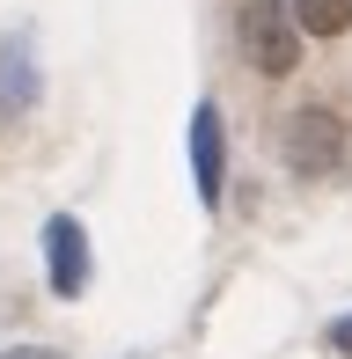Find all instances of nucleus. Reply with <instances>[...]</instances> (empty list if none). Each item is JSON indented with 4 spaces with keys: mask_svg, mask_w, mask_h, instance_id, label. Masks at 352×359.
<instances>
[{
    "mask_svg": "<svg viewBox=\"0 0 352 359\" xmlns=\"http://www.w3.org/2000/svg\"><path fill=\"white\" fill-rule=\"evenodd\" d=\"M301 22H294V8L286 0H243L235 8V52H243V67L250 74H264V81H286L301 67Z\"/></svg>",
    "mask_w": 352,
    "mask_h": 359,
    "instance_id": "1",
    "label": "nucleus"
},
{
    "mask_svg": "<svg viewBox=\"0 0 352 359\" xmlns=\"http://www.w3.org/2000/svg\"><path fill=\"white\" fill-rule=\"evenodd\" d=\"M271 147L286 154V169L301 176V184H316V176H330L345 161V118L338 110H323V103H294L279 125H271Z\"/></svg>",
    "mask_w": 352,
    "mask_h": 359,
    "instance_id": "2",
    "label": "nucleus"
},
{
    "mask_svg": "<svg viewBox=\"0 0 352 359\" xmlns=\"http://www.w3.org/2000/svg\"><path fill=\"white\" fill-rule=\"evenodd\" d=\"M191 191H198L205 213H220V191H228V125H220L213 95L191 110Z\"/></svg>",
    "mask_w": 352,
    "mask_h": 359,
    "instance_id": "3",
    "label": "nucleus"
},
{
    "mask_svg": "<svg viewBox=\"0 0 352 359\" xmlns=\"http://www.w3.org/2000/svg\"><path fill=\"white\" fill-rule=\"evenodd\" d=\"M88 271H95L88 227L74 220V213H52V220H44V279H52V293H59V301H81V293H88Z\"/></svg>",
    "mask_w": 352,
    "mask_h": 359,
    "instance_id": "4",
    "label": "nucleus"
},
{
    "mask_svg": "<svg viewBox=\"0 0 352 359\" xmlns=\"http://www.w3.org/2000/svg\"><path fill=\"white\" fill-rule=\"evenodd\" d=\"M37 95H44V74H37V52H29V29H8L0 37V125H15Z\"/></svg>",
    "mask_w": 352,
    "mask_h": 359,
    "instance_id": "5",
    "label": "nucleus"
},
{
    "mask_svg": "<svg viewBox=\"0 0 352 359\" xmlns=\"http://www.w3.org/2000/svg\"><path fill=\"white\" fill-rule=\"evenodd\" d=\"M301 22V37H345L352 29V0H286Z\"/></svg>",
    "mask_w": 352,
    "mask_h": 359,
    "instance_id": "6",
    "label": "nucleus"
},
{
    "mask_svg": "<svg viewBox=\"0 0 352 359\" xmlns=\"http://www.w3.org/2000/svg\"><path fill=\"white\" fill-rule=\"evenodd\" d=\"M330 352H338V359H352V316H338V323H330Z\"/></svg>",
    "mask_w": 352,
    "mask_h": 359,
    "instance_id": "7",
    "label": "nucleus"
},
{
    "mask_svg": "<svg viewBox=\"0 0 352 359\" xmlns=\"http://www.w3.org/2000/svg\"><path fill=\"white\" fill-rule=\"evenodd\" d=\"M0 359H67V352H52V345H8Z\"/></svg>",
    "mask_w": 352,
    "mask_h": 359,
    "instance_id": "8",
    "label": "nucleus"
}]
</instances>
